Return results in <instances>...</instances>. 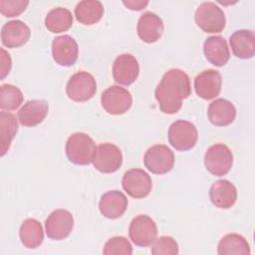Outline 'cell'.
<instances>
[{
	"mask_svg": "<svg viewBox=\"0 0 255 255\" xmlns=\"http://www.w3.org/2000/svg\"><path fill=\"white\" fill-rule=\"evenodd\" d=\"M191 94L189 77L179 69L168 70L154 91L155 100L163 114H176L182 107V101Z\"/></svg>",
	"mask_w": 255,
	"mask_h": 255,
	"instance_id": "cell-1",
	"label": "cell"
},
{
	"mask_svg": "<svg viewBox=\"0 0 255 255\" xmlns=\"http://www.w3.org/2000/svg\"><path fill=\"white\" fill-rule=\"evenodd\" d=\"M96 143L87 133L75 132L66 142V155L68 159L78 165H87L93 161Z\"/></svg>",
	"mask_w": 255,
	"mask_h": 255,
	"instance_id": "cell-2",
	"label": "cell"
},
{
	"mask_svg": "<svg viewBox=\"0 0 255 255\" xmlns=\"http://www.w3.org/2000/svg\"><path fill=\"white\" fill-rule=\"evenodd\" d=\"M196 25L206 33H220L225 28L224 12L213 2H203L194 14Z\"/></svg>",
	"mask_w": 255,
	"mask_h": 255,
	"instance_id": "cell-3",
	"label": "cell"
},
{
	"mask_svg": "<svg viewBox=\"0 0 255 255\" xmlns=\"http://www.w3.org/2000/svg\"><path fill=\"white\" fill-rule=\"evenodd\" d=\"M198 139L195 126L184 120L172 123L168 128V141L170 145L179 151H186L194 147Z\"/></svg>",
	"mask_w": 255,
	"mask_h": 255,
	"instance_id": "cell-4",
	"label": "cell"
},
{
	"mask_svg": "<svg viewBox=\"0 0 255 255\" xmlns=\"http://www.w3.org/2000/svg\"><path fill=\"white\" fill-rule=\"evenodd\" d=\"M97 92V83L93 75L80 71L74 74L68 81L66 93L70 100L78 103L91 100Z\"/></svg>",
	"mask_w": 255,
	"mask_h": 255,
	"instance_id": "cell-5",
	"label": "cell"
},
{
	"mask_svg": "<svg viewBox=\"0 0 255 255\" xmlns=\"http://www.w3.org/2000/svg\"><path fill=\"white\" fill-rule=\"evenodd\" d=\"M233 163V154L223 143L211 145L205 152L204 165L215 176H222L229 172Z\"/></svg>",
	"mask_w": 255,
	"mask_h": 255,
	"instance_id": "cell-6",
	"label": "cell"
},
{
	"mask_svg": "<svg viewBox=\"0 0 255 255\" xmlns=\"http://www.w3.org/2000/svg\"><path fill=\"white\" fill-rule=\"evenodd\" d=\"M143 162L150 172L154 174H165L173 167L174 154L167 145L155 144L145 151Z\"/></svg>",
	"mask_w": 255,
	"mask_h": 255,
	"instance_id": "cell-7",
	"label": "cell"
},
{
	"mask_svg": "<svg viewBox=\"0 0 255 255\" xmlns=\"http://www.w3.org/2000/svg\"><path fill=\"white\" fill-rule=\"evenodd\" d=\"M128 235L136 246L148 247L156 239L157 227L149 216L140 214L131 220L128 227Z\"/></svg>",
	"mask_w": 255,
	"mask_h": 255,
	"instance_id": "cell-8",
	"label": "cell"
},
{
	"mask_svg": "<svg viewBox=\"0 0 255 255\" xmlns=\"http://www.w3.org/2000/svg\"><path fill=\"white\" fill-rule=\"evenodd\" d=\"M101 104L108 114L123 115L130 109L132 98L127 89L114 85L103 92Z\"/></svg>",
	"mask_w": 255,
	"mask_h": 255,
	"instance_id": "cell-9",
	"label": "cell"
},
{
	"mask_svg": "<svg viewBox=\"0 0 255 255\" xmlns=\"http://www.w3.org/2000/svg\"><path fill=\"white\" fill-rule=\"evenodd\" d=\"M122 185L124 190L132 198L146 197L152 188V181L147 172L140 168H131L125 172Z\"/></svg>",
	"mask_w": 255,
	"mask_h": 255,
	"instance_id": "cell-10",
	"label": "cell"
},
{
	"mask_svg": "<svg viewBox=\"0 0 255 255\" xmlns=\"http://www.w3.org/2000/svg\"><path fill=\"white\" fill-rule=\"evenodd\" d=\"M92 162L100 172L113 173L122 166L123 154L117 145L110 142L101 143L96 148Z\"/></svg>",
	"mask_w": 255,
	"mask_h": 255,
	"instance_id": "cell-11",
	"label": "cell"
},
{
	"mask_svg": "<svg viewBox=\"0 0 255 255\" xmlns=\"http://www.w3.org/2000/svg\"><path fill=\"white\" fill-rule=\"evenodd\" d=\"M74 227V218L66 209L54 210L46 219V234L50 239L63 240L67 238Z\"/></svg>",
	"mask_w": 255,
	"mask_h": 255,
	"instance_id": "cell-12",
	"label": "cell"
},
{
	"mask_svg": "<svg viewBox=\"0 0 255 255\" xmlns=\"http://www.w3.org/2000/svg\"><path fill=\"white\" fill-rule=\"evenodd\" d=\"M79 55V47L76 40L69 35L56 37L52 42V56L60 66H73Z\"/></svg>",
	"mask_w": 255,
	"mask_h": 255,
	"instance_id": "cell-13",
	"label": "cell"
},
{
	"mask_svg": "<svg viewBox=\"0 0 255 255\" xmlns=\"http://www.w3.org/2000/svg\"><path fill=\"white\" fill-rule=\"evenodd\" d=\"M222 85V78L216 70H205L199 73L194 79V90L196 95L203 100H212L216 98Z\"/></svg>",
	"mask_w": 255,
	"mask_h": 255,
	"instance_id": "cell-14",
	"label": "cell"
},
{
	"mask_svg": "<svg viewBox=\"0 0 255 255\" xmlns=\"http://www.w3.org/2000/svg\"><path fill=\"white\" fill-rule=\"evenodd\" d=\"M139 66L135 57L130 54H123L116 58L113 64L114 80L124 86L132 84L138 77Z\"/></svg>",
	"mask_w": 255,
	"mask_h": 255,
	"instance_id": "cell-15",
	"label": "cell"
},
{
	"mask_svg": "<svg viewBox=\"0 0 255 255\" xmlns=\"http://www.w3.org/2000/svg\"><path fill=\"white\" fill-rule=\"evenodd\" d=\"M30 36V28L21 20L9 21L5 23L1 29L2 44L11 49L25 45Z\"/></svg>",
	"mask_w": 255,
	"mask_h": 255,
	"instance_id": "cell-16",
	"label": "cell"
},
{
	"mask_svg": "<svg viewBox=\"0 0 255 255\" xmlns=\"http://www.w3.org/2000/svg\"><path fill=\"white\" fill-rule=\"evenodd\" d=\"M209 198L215 207L228 209L236 202L237 189L229 180L219 179L210 186Z\"/></svg>",
	"mask_w": 255,
	"mask_h": 255,
	"instance_id": "cell-17",
	"label": "cell"
},
{
	"mask_svg": "<svg viewBox=\"0 0 255 255\" xmlns=\"http://www.w3.org/2000/svg\"><path fill=\"white\" fill-rule=\"evenodd\" d=\"M164 26L161 18L152 12L143 13L136 25L137 35L145 43H154L162 35Z\"/></svg>",
	"mask_w": 255,
	"mask_h": 255,
	"instance_id": "cell-18",
	"label": "cell"
},
{
	"mask_svg": "<svg viewBox=\"0 0 255 255\" xmlns=\"http://www.w3.org/2000/svg\"><path fill=\"white\" fill-rule=\"evenodd\" d=\"M127 207L128 198L119 190H110L104 193L99 202L101 213L109 219H117L123 216Z\"/></svg>",
	"mask_w": 255,
	"mask_h": 255,
	"instance_id": "cell-19",
	"label": "cell"
},
{
	"mask_svg": "<svg viewBox=\"0 0 255 255\" xmlns=\"http://www.w3.org/2000/svg\"><path fill=\"white\" fill-rule=\"evenodd\" d=\"M49 107L46 101H28L18 112V121L24 127H35L42 123L48 115Z\"/></svg>",
	"mask_w": 255,
	"mask_h": 255,
	"instance_id": "cell-20",
	"label": "cell"
},
{
	"mask_svg": "<svg viewBox=\"0 0 255 255\" xmlns=\"http://www.w3.org/2000/svg\"><path fill=\"white\" fill-rule=\"evenodd\" d=\"M203 52L206 60L216 67L224 66L230 58L227 43L221 36L208 37L203 44Z\"/></svg>",
	"mask_w": 255,
	"mask_h": 255,
	"instance_id": "cell-21",
	"label": "cell"
},
{
	"mask_svg": "<svg viewBox=\"0 0 255 255\" xmlns=\"http://www.w3.org/2000/svg\"><path fill=\"white\" fill-rule=\"evenodd\" d=\"M207 115L210 123L216 127H225L232 124L236 118L234 105L225 99H216L211 102Z\"/></svg>",
	"mask_w": 255,
	"mask_h": 255,
	"instance_id": "cell-22",
	"label": "cell"
},
{
	"mask_svg": "<svg viewBox=\"0 0 255 255\" xmlns=\"http://www.w3.org/2000/svg\"><path fill=\"white\" fill-rule=\"evenodd\" d=\"M232 53L239 59H250L255 54V35L251 30L235 31L229 39Z\"/></svg>",
	"mask_w": 255,
	"mask_h": 255,
	"instance_id": "cell-23",
	"label": "cell"
},
{
	"mask_svg": "<svg viewBox=\"0 0 255 255\" xmlns=\"http://www.w3.org/2000/svg\"><path fill=\"white\" fill-rule=\"evenodd\" d=\"M19 236L22 244L29 249L39 247L44 239V231L41 223L34 219L28 218L24 220L20 226Z\"/></svg>",
	"mask_w": 255,
	"mask_h": 255,
	"instance_id": "cell-24",
	"label": "cell"
},
{
	"mask_svg": "<svg viewBox=\"0 0 255 255\" xmlns=\"http://www.w3.org/2000/svg\"><path fill=\"white\" fill-rule=\"evenodd\" d=\"M104 15V6L98 0H84L75 8L76 19L84 25H93L99 22Z\"/></svg>",
	"mask_w": 255,
	"mask_h": 255,
	"instance_id": "cell-25",
	"label": "cell"
},
{
	"mask_svg": "<svg viewBox=\"0 0 255 255\" xmlns=\"http://www.w3.org/2000/svg\"><path fill=\"white\" fill-rule=\"evenodd\" d=\"M219 255H249L250 247L246 239L236 233H230L221 238L217 245Z\"/></svg>",
	"mask_w": 255,
	"mask_h": 255,
	"instance_id": "cell-26",
	"label": "cell"
},
{
	"mask_svg": "<svg viewBox=\"0 0 255 255\" xmlns=\"http://www.w3.org/2000/svg\"><path fill=\"white\" fill-rule=\"evenodd\" d=\"M18 131L16 117L8 112H0V151L1 156L8 151L11 141Z\"/></svg>",
	"mask_w": 255,
	"mask_h": 255,
	"instance_id": "cell-27",
	"label": "cell"
},
{
	"mask_svg": "<svg viewBox=\"0 0 255 255\" xmlns=\"http://www.w3.org/2000/svg\"><path fill=\"white\" fill-rule=\"evenodd\" d=\"M73 25V15L67 8L58 7L48 12L45 26L52 33H61L69 30Z\"/></svg>",
	"mask_w": 255,
	"mask_h": 255,
	"instance_id": "cell-28",
	"label": "cell"
},
{
	"mask_svg": "<svg viewBox=\"0 0 255 255\" xmlns=\"http://www.w3.org/2000/svg\"><path fill=\"white\" fill-rule=\"evenodd\" d=\"M23 94L19 88L4 84L0 87V108L5 111H13L23 103Z\"/></svg>",
	"mask_w": 255,
	"mask_h": 255,
	"instance_id": "cell-29",
	"label": "cell"
},
{
	"mask_svg": "<svg viewBox=\"0 0 255 255\" xmlns=\"http://www.w3.org/2000/svg\"><path fill=\"white\" fill-rule=\"evenodd\" d=\"M103 253L105 255H130L132 253V247L127 238L123 236H115L106 242Z\"/></svg>",
	"mask_w": 255,
	"mask_h": 255,
	"instance_id": "cell-30",
	"label": "cell"
},
{
	"mask_svg": "<svg viewBox=\"0 0 255 255\" xmlns=\"http://www.w3.org/2000/svg\"><path fill=\"white\" fill-rule=\"evenodd\" d=\"M151 253L153 255H176L178 254L177 242L170 236H161L153 242Z\"/></svg>",
	"mask_w": 255,
	"mask_h": 255,
	"instance_id": "cell-31",
	"label": "cell"
},
{
	"mask_svg": "<svg viewBox=\"0 0 255 255\" xmlns=\"http://www.w3.org/2000/svg\"><path fill=\"white\" fill-rule=\"evenodd\" d=\"M29 1L24 0H1L0 12L5 17H15L24 12Z\"/></svg>",
	"mask_w": 255,
	"mask_h": 255,
	"instance_id": "cell-32",
	"label": "cell"
},
{
	"mask_svg": "<svg viewBox=\"0 0 255 255\" xmlns=\"http://www.w3.org/2000/svg\"><path fill=\"white\" fill-rule=\"evenodd\" d=\"M12 66L11 58L10 55L3 49L1 48V70H0V78L4 79L10 72Z\"/></svg>",
	"mask_w": 255,
	"mask_h": 255,
	"instance_id": "cell-33",
	"label": "cell"
},
{
	"mask_svg": "<svg viewBox=\"0 0 255 255\" xmlns=\"http://www.w3.org/2000/svg\"><path fill=\"white\" fill-rule=\"evenodd\" d=\"M123 4L128 7V9L130 10H135V11H138V10H141L143 9L147 4H148V1H140V0H128V1H124Z\"/></svg>",
	"mask_w": 255,
	"mask_h": 255,
	"instance_id": "cell-34",
	"label": "cell"
}]
</instances>
